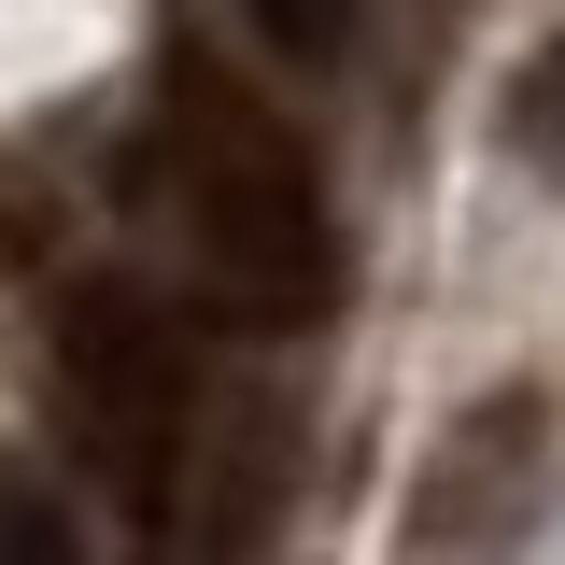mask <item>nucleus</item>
Segmentation results:
<instances>
[{"mask_svg":"<svg viewBox=\"0 0 565 565\" xmlns=\"http://www.w3.org/2000/svg\"><path fill=\"white\" fill-rule=\"evenodd\" d=\"M57 396L85 424V452L128 481L141 523H170V494H184V424H199V340H184V311L128 269H85L57 297Z\"/></svg>","mask_w":565,"mask_h":565,"instance_id":"f257e3e1","label":"nucleus"},{"mask_svg":"<svg viewBox=\"0 0 565 565\" xmlns=\"http://www.w3.org/2000/svg\"><path fill=\"white\" fill-rule=\"evenodd\" d=\"M184 226H199L212 282L269 326H311L326 282H340V241H326V199L297 170V141L255 114V99H199L184 85Z\"/></svg>","mask_w":565,"mask_h":565,"instance_id":"f03ea898","label":"nucleus"},{"mask_svg":"<svg viewBox=\"0 0 565 565\" xmlns=\"http://www.w3.org/2000/svg\"><path fill=\"white\" fill-rule=\"evenodd\" d=\"M0 565H85L71 494H57V481H29V467H0Z\"/></svg>","mask_w":565,"mask_h":565,"instance_id":"7ed1b4c3","label":"nucleus"},{"mask_svg":"<svg viewBox=\"0 0 565 565\" xmlns=\"http://www.w3.org/2000/svg\"><path fill=\"white\" fill-rule=\"evenodd\" d=\"M241 14L269 29L282 57H340V43H353V0H241Z\"/></svg>","mask_w":565,"mask_h":565,"instance_id":"39448f33","label":"nucleus"},{"mask_svg":"<svg viewBox=\"0 0 565 565\" xmlns=\"http://www.w3.org/2000/svg\"><path fill=\"white\" fill-rule=\"evenodd\" d=\"M509 141H523V156H565V29L537 43V71L509 85Z\"/></svg>","mask_w":565,"mask_h":565,"instance_id":"20e7f679","label":"nucleus"}]
</instances>
